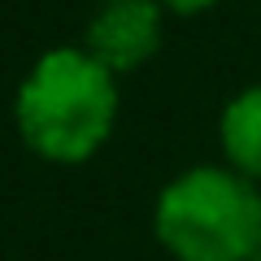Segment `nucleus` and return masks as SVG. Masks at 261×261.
I'll use <instances>...</instances> for the list:
<instances>
[{
    "label": "nucleus",
    "mask_w": 261,
    "mask_h": 261,
    "mask_svg": "<svg viewBox=\"0 0 261 261\" xmlns=\"http://www.w3.org/2000/svg\"><path fill=\"white\" fill-rule=\"evenodd\" d=\"M118 113V79L83 44H57L39 53L13 92V126L48 166L92 161L109 144Z\"/></svg>",
    "instance_id": "1"
},
{
    "label": "nucleus",
    "mask_w": 261,
    "mask_h": 261,
    "mask_svg": "<svg viewBox=\"0 0 261 261\" xmlns=\"http://www.w3.org/2000/svg\"><path fill=\"white\" fill-rule=\"evenodd\" d=\"M152 235L174 261H252L261 252V187L226 161H200L152 200Z\"/></svg>",
    "instance_id": "2"
},
{
    "label": "nucleus",
    "mask_w": 261,
    "mask_h": 261,
    "mask_svg": "<svg viewBox=\"0 0 261 261\" xmlns=\"http://www.w3.org/2000/svg\"><path fill=\"white\" fill-rule=\"evenodd\" d=\"M161 39H166V9L157 0H105L83 31V48L113 79L144 70L161 53Z\"/></svg>",
    "instance_id": "3"
},
{
    "label": "nucleus",
    "mask_w": 261,
    "mask_h": 261,
    "mask_svg": "<svg viewBox=\"0 0 261 261\" xmlns=\"http://www.w3.org/2000/svg\"><path fill=\"white\" fill-rule=\"evenodd\" d=\"M222 161L261 187V83H248L218 113Z\"/></svg>",
    "instance_id": "4"
},
{
    "label": "nucleus",
    "mask_w": 261,
    "mask_h": 261,
    "mask_svg": "<svg viewBox=\"0 0 261 261\" xmlns=\"http://www.w3.org/2000/svg\"><path fill=\"white\" fill-rule=\"evenodd\" d=\"M166 13H174V18H200V13H209V9H218L222 0H157Z\"/></svg>",
    "instance_id": "5"
},
{
    "label": "nucleus",
    "mask_w": 261,
    "mask_h": 261,
    "mask_svg": "<svg viewBox=\"0 0 261 261\" xmlns=\"http://www.w3.org/2000/svg\"><path fill=\"white\" fill-rule=\"evenodd\" d=\"M252 261H261V252H257V257H252Z\"/></svg>",
    "instance_id": "6"
},
{
    "label": "nucleus",
    "mask_w": 261,
    "mask_h": 261,
    "mask_svg": "<svg viewBox=\"0 0 261 261\" xmlns=\"http://www.w3.org/2000/svg\"><path fill=\"white\" fill-rule=\"evenodd\" d=\"M96 5H105V0H96Z\"/></svg>",
    "instance_id": "7"
}]
</instances>
